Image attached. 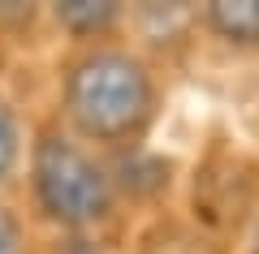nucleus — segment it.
Masks as SVG:
<instances>
[{"instance_id": "f257e3e1", "label": "nucleus", "mask_w": 259, "mask_h": 254, "mask_svg": "<svg viewBox=\"0 0 259 254\" xmlns=\"http://www.w3.org/2000/svg\"><path fill=\"white\" fill-rule=\"evenodd\" d=\"M65 104L82 134L117 142L151 117V78L130 52H91L69 69Z\"/></svg>"}, {"instance_id": "f03ea898", "label": "nucleus", "mask_w": 259, "mask_h": 254, "mask_svg": "<svg viewBox=\"0 0 259 254\" xmlns=\"http://www.w3.org/2000/svg\"><path fill=\"white\" fill-rule=\"evenodd\" d=\"M35 194L44 202V211L61 224H95L108 216V177L95 168V160H87L69 138L48 134L35 146Z\"/></svg>"}, {"instance_id": "7ed1b4c3", "label": "nucleus", "mask_w": 259, "mask_h": 254, "mask_svg": "<svg viewBox=\"0 0 259 254\" xmlns=\"http://www.w3.org/2000/svg\"><path fill=\"white\" fill-rule=\"evenodd\" d=\"M207 26L229 43H259V0H212Z\"/></svg>"}, {"instance_id": "20e7f679", "label": "nucleus", "mask_w": 259, "mask_h": 254, "mask_svg": "<svg viewBox=\"0 0 259 254\" xmlns=\"http://www.w3.org/2000/svg\"><path fill=\"white\" fill-rule=\"evenodd\" d=\"M56 18L69 30H78V35H95V30L117 22V5H108V0H61Z\"/></svg>"}, {"instance_id": "39448f33", "label": "nucleus", "mask_w": 259, "mask_h": 254, "mask_svg": "<svg viewBox=\"0 0 259 254\" xmlns=\"http://www.w3.org/2000/svg\"><path fill=\"white\" fill-rule=\"evenodd\" d=\"M13 160H18V125H13V112L0 104V181L9 177Z\"/></svg>"}, {"instance_id": "423d86ee", "label": "nucleus", "mask_w": 259, "mask_h": 254, "mask_svg": "<svg viewBox=\"0 0 259 254\" xmlns=\"http://www.w3.org/2000/svg\"><path fill=\"white\" fill-rule=\"evenodd\" d=\"M0 254H22V233L9 211H0Z\"/></svg>"}, {"instance_id": "0eeeda50", "label": "nucleus", "mask_w": 259, "mask_h": 254, "mask_svg": "<svg viewBox=\"0 0 259 254\" xmlns=\"http://www.w3.org/2000/svg\"><path fill=\"white\" fill-rule=\"evenodd\" d=\"M250 254H259V224H255V237H250Z\"/></svg>"}]
</instances>
